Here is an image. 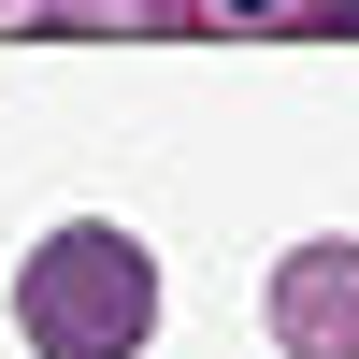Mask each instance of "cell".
Wrapping results in <instances>:
<instances>
[{
	"label": "cell",
	"instance_id": "obj_2",
	"mask_svg": "<svg viewBox=\"0 0 359 359\" xmlns=\"http://www.w3.org/2000/svg\"><path fill=\"white\" fill-rule=\"evenodd\" d=\"M273 345H287V359H359V245H287V273H273Z\"/></svg>",
	"mask_w": 359,
	"mask_h": 359
},
{
	"label": "cell",
	"instance_id": "obj_1",
	"mask_svg": "<svg viewBox=\"0 0 359 359\" xmlns=\"http://www.w3.org/2000/svg\"><path fill=\"white\" fill-rule=\"evenodd\" d=\"M15 316H29L43 359H130L144 331H158V273H144L130 230L86 216V230H57V245L15 273Z\"/></svg>",
	"mask_w": 359,
	"mask_h": 359
}]
</instances>
